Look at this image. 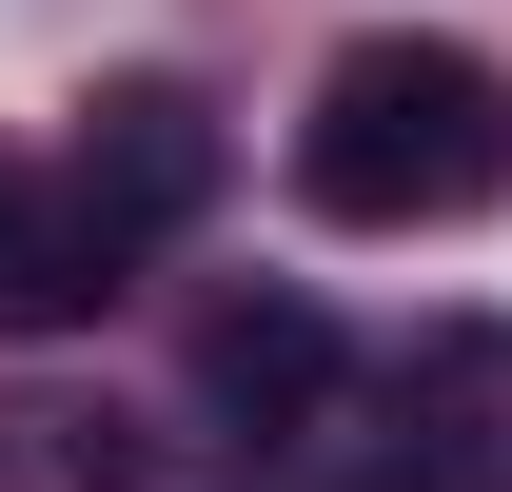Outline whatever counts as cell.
<instances>
[{
  "label": "cell",
  "mask_w": 512,
  "mask_h": 492,
  "mask_svg": "<svg viewBox=\"0 0 512 492\" xmlns=\"http://www.w3.org/2000/svg\"><path fill=\"white\" fill-rule=\"evenodd\" d=\"M335 394H355V355H335V315H316V296H237L217 335H197V414L237 433V453L335 433Z\"/></svg>",
  "instance_id": "7a4b0ae2"
},
{
  "label": "cell",
  "mask_w": 512,
  "mask_h": 492,
  "mask_svg": "<svg viewBox=\"0 0 512 492\" xmlns=\"http://www.w3.org/2000/svg\"><path fill=\"white\" fill-rule=\"evenodd\" d=\"M119 296V237L79 217V178H20L0 158V335H79Z\"/></svg>",
  "instance_id": "277c9868"
},
{
  "label": "cell",
  "mask_w": 512,
  "mask_h": 492,
  "mask_svg": "<svg viewBox=\"0 0 512 492\" xmlns=\"http://www.w3.org/2000/svg\"><path fill=\"white\" fill-rule=\"evenodd\" d=\"M512 178V99L473 40H355L296 119V197L355 217V237H414V217H473Z\"/></svg>",
  "instance_id": "6da1fadb"
},
{
  "label": "cell",
  "mask_w": 512,
  "mask_h": 492,
  "mask_svg": "<svg viewBox=\"0 0 512 492\" xmlns=\"http://www.w3.org/2000/svg\"><path fill=\"white\" fill-rule=\"evenodd\" d=\"M197 197H217V99H178V79H119V99L79 119V217L138 256V237H178Z\"/></svg>",
  "instance_id": "3957f363"
}]
</instances>
